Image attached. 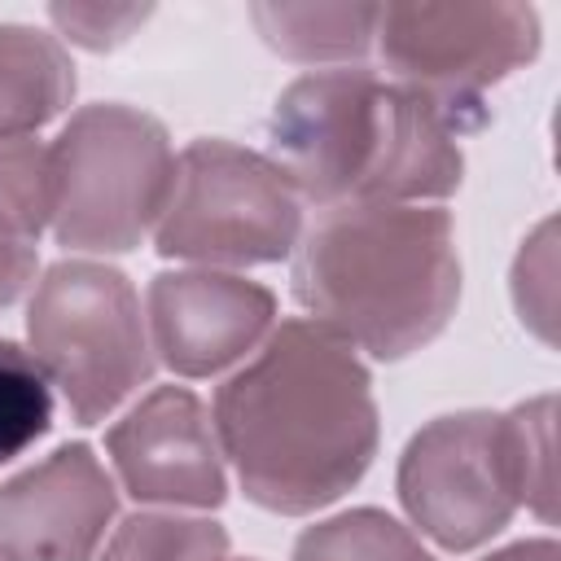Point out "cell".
Wrapping results in <instances>:
<instances>
[{
  "label": "cell",
  "mask_w": 561,
  "mask_h": 561,
  "mask_svg": "<svg viewBox=\"0 0 561 561\" xmlns=\"http://www.w3.org/2000/svg\"><path fill=\"white\" fill-rule=\"evenodd\" d=\"M210 425L245 500L280 517L342 500L377 456L373 377L316 320H280L215 390Z\"/></svg>",
  "instance_id": "obj_1"
},
{
  "label": "cell",
  "mask_w": 561,
  "mask_h": 561,
  "mask_svg": "<svg viewBox=\"0 0 561 561\" xmlns=\"http://www.w3.org/2000/svg\"><path fill=\"white\" fill-rule=\"evenodd\" d=\"M302 311L373 359L434 342L460 298L451 215L438 206L337 202L294 245Z\"/></svg>",
  "instance_id": "obj_2"
},
{
  "label": "cell",
  "mask_w": 561,
  "mask_h": 561,
  "mask_svg": "<svg viewBox=\"0 0 561 561\" xmlns=\"http://www.w3.org/2000/svg\"><path fill=\"white\" fill-rule=\"evenodd\" d=\"M53 158V237L70 250L123 254L158 228L175 153L167 127L131 105H83L48 145Z\"/></svg>",
  "instance_id": "obj_3"
},
{
  "label": "cell",
  "mask_w": 561,
  "mask_h": 561,
  "mask_svg": "<svg viewBox=\"0 0 561 561\" xmlns=\"http://www.w3.org/2000/svg\"><path fill=\"white\" fill-rule=\"evenodd\" d=\"M31 355L79 425L105 421L153 377V346L131 280L92 259L53 263L26 302Z\"/></svg>",
  "instance_id": "obj_4"
},
{
  "label": "cell",
  "mask_w": 561,
  "mask_h": 561,
  "mask_svg": "<svg viewBox=\"0 0 561 561\" xmlns=\"http://www.w3.org/2000/svg\"><path fill=\"white\" fill-rule=\"evenodd\" d=\"M302 237V197L280 167L232 140H193L153 228L162 259L254 267L285 259Z\"/></svg>",
  "instance_id": "obj_5"
},
{
  "label": "cell",
  "mask_w": 561,
  "mask_h": 561,
  "mask_svg": "<svg viewBox=\"0 0 561 561\" xmlns=\"http://www.w3.org/2000/svg\"><path fill=\"white\" fill-rule=\"evenodd\" d=\"M377 44L394 83L460 127L491 83L535 61L539 13L530 4H381Z\"/></svg>",
  "instance_id": "obj_6"
},
{
  "label": "cell",
  "mask_w": 561,
  "mask_h": 561,
  "mask_svg": "<svg viewBox=\"0 0 561 561\" xmlns=\"http://www.w3.org/2000/svg\"><path fill=\"white\" fill-rule=\"evenodd\" d=\"M390 110L394 83L373 70L302 75L272 105V162L307 202H368L390 140Z\"/></svg>",
  "instance_id": "obj_7"
},
{
  "label": "cell",
  "mask_w": 561,
  "mask_h": 561,
  "mask_svg": "<svg viewBox=\"0 0 561 561\" xmlns=\"http://www.w3.org/2000/svg\"><path fill=\"white\" fill-rule=\"evenodd\" d=\"M399 500L421 535L447 552L500 535L522 508L508 416L451 412L421 425L399 456Z\"/></svg>",
  "instance_id": "obj_8"
},
{
  "label": "cell",
  "mask_w": 561,
  "mask_h": 561,
  "mask_svg": "<svg viewBox=\"0 0 561 561\" xmlns=\"http://www.w3.org/2000/svg\"><path fill=\"white\" fill-rule=\"evenodd\" d=\"M105 451L123 491L140 504L219 508L228 495L215 425L202 399L184 386L149 390L123 421L110 425Z\"/></svg>",
  "instance_id": "obj_9"
},
{
  "label": "cell",
  "mask_w": 561,
  "mask_h": 561,
  "mask_svg": "<svg viewBox=\"0 0 561 561\" xmlns=\"http://www.w3.org/2000/svg\"><path fill=\"white\" fill-rule=\"evenodd\" d=\"M118 491L88 443L0 482V561H96Z\"/></svg>",
  "instance_id": "obj_10"
},
{
  "label": "cell",
  "mask_w": 561,
  "mask_h": 561,
  "mask_svg": "<svg viewBox=\"0 0 561 561\" xmlns=\"http://www.w3.org/2000/svg\"><path fill=\"white\" fill-rule=\"evenodd\" d=\"M149 333L158 359L180 377H215L254 351L276 320L267 285L232 272H158L149 280Z\"/></svg>",
  "instance_id": "obj_11"
},
{
  "label": "cell",
  "mask_w": 561,
  "mask_h": 561,
  "mask_svg": "<svg viewBox=\"0 0 561 561\" xmlns=\"http://www.w3.org/2000/svg\"><path fill=\"white\" fill-rule=\"evenodd\" d=\"M75 96V66L57 35L0 22V136H31Z\"/></svg>",
  "instance_id": "obj_12"
},
{
  "label": "cell",
  "mask_w": 561,
  "mask_h": 561,
  "mask_svg": "<svg viewBox=\"0 0 561 561\" xmlns=\"http://www.w3.org/2000/svg\"><path fill=\"white\" fill-rule=\"evenodd\" d=\"M263 44L289 61H359L381 22V4H250Z\"/></svg>",
  "instance_id": "obj_13"
},
{
  "label": "cell",
  "mask_w": 561,
  "mask_h": 561,
  "mask_svg": "<svg viewBox=\"0 0 561 561\" xmlns=\"http://www.w3.org/2000/svg\"><path fill=\"white\" fill-rule=\"evenodd\" d=\"M294 561H434L421 539L381 508H351L298 535Z\"/></svg>",
  "instance_id": "obj_14"
},
{
  "label": "cell",
  "mask_w": 561,
  "mask_h": 561,
  "mask_svg": "<svg viewBox=\"0 0 561 561\" xmlns=\"http://www.w3.org/2000/svg\"><path fill=\"white\" fill-rule=\"evenodd\" d=\"M228 530L210 517L131 513L96 561H224Z\"/></svg>",
  "instance_id": "obj_15"
},
{
  "label": "cell",
  "mask_w": 561,
  "mask_h": 561,
  "mask_svg": "<svg viewBox=\"0 0 561 561\" xmlns=\"http://www.w3.org/2000/svg\"><path fill=\"white\" fill-rule=\"evenodd\" d=\"M53 425V390L31 351L0 337V465L35 447Z\"/></svg>",
  "instance_id": "obj_16"
},
{
  "label": "cell",
  "mask_w": 561,
  "mask_h": 561,
  "mask_svg": "<svg viewBox=\"0 0 561 561\" xmlns=\"http://www.w3.org/2000/svg\"><path fill=\"white\" fill-rule=\"evenodd\" d=\"M53 219V158L35 136H0V228L35 241Z\"/></svg>",
  "instance_id": "obj_17"
},
{
  "label": "cell",
  "mask_w": 561,
  "mask_h": 561,
  "mask_svg": "<svg viewBox=\"0 0 561 561\" xmlns=\"http://www.w3.org/2000/svg\"><path fill=\"white\" fill-rule=\"evenodd\" d=\"M508 416V434H513V460H517V486H522V504L530 513H539L543 522H552V500H557V478H552V416H557V399L539 394L530 403H517Z\"/></svg>",
  "instance_id": "obj_18"
},
{
  "label": "cell",
  "mask_w": 561,
  "mask_h": 561,
  "mask_svg": "<svg viewBox=\"0 0 561 561\" xmlns=\"http://www.w3.org/2000/svg\"><path fill=\"white\" fill-rule=\"evenodd\" d=\"M48 18L61 26L66 39L92 53H105V48H118L149 18V9L145 4H53Z\"/></svg>",
  "instance_id": "obj_19"
},
{
  "label": "cell",
  "mask_w": 561,
  "mask_h": 561,
  "mask_svg": "<svg viewBox=\"0 0 561 561\" xmlns=\"http://www.w3.org/2000/svg\"><path fill=\"white\" fill-rule=\"evenodd\" d=\"M35 276V241L0 228V311L31 285Z\"/></svg>",
  "instance_id": "obj_20"
},
{
  "label": "cell",
  "mask_w": 561,
  "mask_h": 561,
  "mask_svg": "<svg viewBox=\"0 0 561 561\" xmlns=\"http://www.w3.org/2000/svg\"><path fill=\"white\" fill-rule=\"evenodd\" d=\"M557 539H522V543H508L482 561H557Z\"/></svg>",
  "instance_id": "obj_21"
},
{
  "label": "cell",
  "mask_w": 561,
  "mask_h": 561,
  "mask_svg": "<svg viewBox=\"0 0 561 561\" xmlns=\"http://www.w3.org/2000/svg\"><path fill=\"white\" fill-rule=\"evenodd\" d=\"M224 561H250V557H224Z\"/></svg>",
  "instance_id": "obj_22"
}]
</instances>
